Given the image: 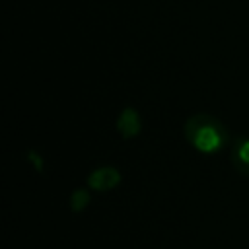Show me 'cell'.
<instances>
[{
    "label": "cell",
    "mask_w": 249,
    "mask_h": 249,
    "mask_svg": "<svg viewBox=\"0 0 249 249\" xmlns=\"http://www.w3.org/2000/svg\"><path fill=\"white\" fill-rule=\"evenodd\" d=\"M140 128H142V121H140L138 111L132 109V107L123 109L121 115H119V119H117V130H119V134L123 138H134V136H138Z\"/></svg>",
    "instance_id": "4"
},
{
    "label": "cell",
    "mask_w": 249,
    "mask_h": 249,
    "mask_svg": "<svg viewBox=\"0 0 249 249\" xmlns=\"http://www.w3.org/2000/svg\"><path fill=\"white\" fill-rule=\"evenodd\" d=\"M121 183V173L117 167H99L88 175V185L93 191H109Z\"/></svg>",
    "instance_id": "2"
},
{
    "label": "cell",
    "mask_w": 249,
    "mask_h": 249,
    "mask_svg": "<svg viewBox=\"0 0 249 249\" xmlns=\"http://www.w3.org/2000/svg\"><path fill=\"white\" fill-rule=\"evenodd\" d=\"M230 160L237 173L249 177V138L247 136H239L233 140Z\"/></svg>",
    "instance_id": "3"
},
{
    "label": "cell",
    "mask_w": 249,
    "mask_h": 249,
    "mask_svg": "<svg viewBox=\"0 0 249 249\" xmlns=\"http://www.w3.org/2000/svg\"><path fill=\"white\" fill-rule=\"evenodd\" d=\"M183 130H185L187 142L202 154H216L230 144L228 128L222 124V121H218L212 115L189 117Z\"/></svg>",
    "instance_id": "1"
},
{
    "label": "cell",
    "mask_w": 249,
    "mask_h": 249,
    "mask_svg": "<svg viewBox=\"0 0 249 249\" xmlns=\"http://www.w3.org/2000/svg\"><path fill=\"white\" fill-rule=\"evenodd\" d=\"M27 158H29V160H33V165L37 167V171H43V165H41V163H43V160L37 156V152H33V150H31V152L27 154Z\"/></svg>",
    "instance_id": "6"
},
{
    "label": "cell",
    "mask_w": 249,
    "mask_h": 249,
    "mask_svg": "<svg viewBox=\"0 0 249 249\" xmlns=\"http://www.w3.org/2000/svg\"><path fill=\"white\" fill-rule=\"evenodd\" d=\"M89 200H91L89 193H88L86 189H78V191H74L72 196H70V208H72L74 212H82V210L89 204Z\"/></svg>",
    "instance_id": "5"
}]
</instances>
